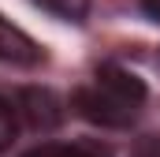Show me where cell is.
<instances>
[{"label": "cell", "mask_w": 160, "mask_h": 157, "mask_svg": "<svg viewBox=\"0 0 160 157\" xmlns=\"http://www.w3.org/2000/svg\"><path fill=\"white\" fill-rule=\"evenodd\" d=\"M142 101H145L142 78L123 71V68H116V64H104L97 71V82L82 86L75 94V109L89 123H101V127H127L138 116Z\"/></svg>", "instance_id": "1"}, {"label": "cell", "mask_w": 160, "mask_h": 157, "mask_svg": "<svg viewBox=\"0 0 160 157\" xmlns=\"http://www.w3.org/2000/svg\"><path fill=\"white\" fill-rule=\"evenodd\" d=\"M0 60L4 64H38L41 60V49L34 45V38L11 26L4 15H0Z\"/></svg>", "instance_id": "2"}, {"label": "cell", "mask_w": 160, "mask_h": 157, "mask_svg": "<svg viewBox=\"0 0 160 157\" xmlns=\"http://www.w3.org/2000/svg\"><path fill=\"white\" fill-rule=\"evenodd\" d=\"M15 112L26 116L30 127H56V123H60V105H56V97L45 94V90H26V94H19Z\"/></svg>", "instance_id": "3"}, {"label": "cell", "mask_w": 160, "mask_h": 157, "mask_svg": "<svg viewBox=\"0 0 160 157\" xmlns=\"http://www.w3.org/2000/svg\"><path fill=\"white\" fill-rule=\"evenodd\" d=\"M26 157H108V150L93 146V142H75V146H60V142H45Z\"/></svg>", "instance_id": "4"}, {"label": "cell", "mask_w": 160, "mask_h": 157, "mask_svg": "<svg viewBox=\"0 0 160 157\" xmlns=\"http://www.w3.org/2000/svg\"><path fill=\"white\" fill-rule=\"evenodd\" d=\"M45 11H52L56 19H67V23H82L86 11H89V0H34Z\"/></svg>", "instance_id": "5"}, {"label": "cell", "mask_w": 160, "mask_h": 157, "mask_svg": "<svg viewBox=\"0 0 160 157\" xmlns=\"http://www.w3.org/2000/svg\"><path fill=\"white\" fill-rule=\"evenodd\" d=\"M19 135V112L8 97H0V150H8Z\"/></svg>", "instance_id": "6"}, {"label": "cell", "mask_w": 160, "mask_h": 157, "mask_svg": "<svg viewBox=\"0 0 160 157\" xmlns=\"http://www.w3.org/2000/svg\"><path fill=\"white\" fill-rule=\"evenodd\" d=\"M142 11H145L153 23H160V0H142Z\"/></svg>", "instance_id": "7"}, {"label": "cell", "mask_w": 160, "mask_h": 157, "mask_svg": "<svg viewBox=\"0 0 160 157\" xmlns=\"http://www.w3.org/2000/svg\"><path fill=\"white\" fill-rule=\"evenodd\" d=\"M138 157H160V146H145V150H142Z\"/></svg>", "instance_id": "8"}]
</instances>
